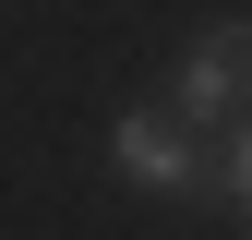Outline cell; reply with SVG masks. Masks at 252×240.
Segmentation results:
<instances>
[{"mask_svg":"<svg viewBox=\"0 0 252 240\" xmlns=\"http://www.w3.org/2000/svg\"><path fill=\"white\" fill-rule=\"evenodd\" d=\"M108 156L132 192H204V144H192V120H168V108H132L108 132Z\"/></svg>","mask_w":252,"mask_h":240,"instance_id":"obj_1","label":"cell"},{"mask_svg":"<svg viewBox=\"0 0 252 240\" xmlns=\"http://www.w3.org/2000/svg\"><path fill=\"white\" fill-rule=\"evenodd\" d=\"M204 180H216V192H228V204H240V216H252V120H240V132H228V156H216Z\"/></svg>","mask_w":252,"mask_h":240,"instance_id":"obj_3","label":"cell"},{"mask_svg":"<svg viewBox=\"0 0 252 240\" xmlns=\"http://www.w3.org/2000/svg\"><path fill=\"white\" fill-rule=\"evenodd\" d=\"M240 108H252V12L204 24L192 60H180V120H240Z\"/></svg>","mask_w":252,"mask_h":240,"instance_id":"obj_2","label":"cell"}]
</instances>
